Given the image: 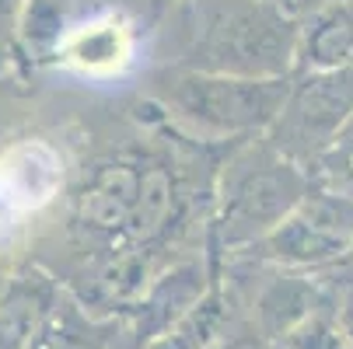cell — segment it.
<instances>
[{
  "label": "cell",
  "mask_w": 353,
  "mask_h": 349,
  "mask_svg": "<svg viewBox=\"0 0 353 349\" xmlns=\"http://www.w3.org/2000/svg\"><path fill=\"white\" fill-rule=\"evenodd\" d=\"M175 56L161 67L283 81L294 77L301 18L273 0H179ZM161 14V18H165Z\"/></svg>",
  "instance_id": "cell-1"
},
{
  "label": "cell",
  "mask_w": 353,
  "mask_h": 349,
  "mask_svg": "<svg viewBox=\"0 0 353 349\" xmlns=\"http://www.w3.org/2000/svg\"><path fill=\"white\" fill-rule=\"evenodd\" d=\"M312 192L308 168L283 158L266 136L228 147L214 178L207 244L214 255H238L273 234Z\"/></svg>",
  "instance_id": "cell-2"
},
{
  "label": "cell",
  "mask_w": 353,
  "mask_h": 349,
  "mask_svg": "<svg viewBox=\"0 0 353 349\" xmlns=\"http://www.w3.org/2000/svg\"><path fill=\"white\" fill-rule=\"evenodd\" d=\"M287 87L290 77L252 81L199 74L185 67H154L143 98L189 140H199L207 147H234L241 140L270 133L283 109Z\"/></svg>",
  "instance_id": "cell-3"
},
{
  "label": "cell",
  "mask_w": 353,
  "mask_h": 349,
  "mask_svg": "<svg viewBox=\"0 0 353 349\" xmlns=\"http://www.w3.org/2000/svg\"><path fill=\"white\" fill-rule=\"evenodd\" d=\"M353 255V203L343 195L312 189L273 234L231 259L259 262L294 273H325Z\"/></svg>",
  "instance_id": "cell-4"
},
{
  "label": "cell",
  "mask_w": 353,
  "mask_h": 349,
  "mask_svg": "<svg viewBox=\"0 0 353 349\" xmlns=\"http://www.w3.org/2000/svg\"><path fill=\"white\" fill-rule=\"evenodd\" d=\"M353 119V70L294 74L283 109L266 140L283 158L308 168L343 136Z\"/></svg>",
  "instance_id": "cell-5"
},
{
  "label": "cell",
  "mask_w": 353,
  "mask_h": 349,
  "mask_svg": "<svg viewBox=\"0 0 353 349\" xmlns=\"http://www.w3.org/2000/svg\"><path fill=\"white\" fill-rule=\"evenodd\" d=\"M217 276H221V255H214L210 248L168 262L147 283L143 297L126 318V328L137 339V346H147L150 339H158L172 325H179L214 290Z\"/></svg>",
  "instance_id": "cell-6"
},
{
  "label": "cell",
  "mask_w": 353,
  "mask_h": 349,
  "mask_svg": "<svg viewBox=\"0 0 353 349\" xmlns=\"http://www.w3.org/2000/svg\"><path fill=\"white\" fill-rule=\"evenodd\" d=\"M67 286L35 259H21L0 297V349H25L42 321L57 311Z\"/></svg>",
  "instance_id": "cell-7"
},
{
  "label": "cell",
  "mask_w": 353,
  "mask_h": 349,
  "mask_svg": "<svg viewBox=\"0 0 353 349\" xmlns=\"http://www.w3.org/2000/svg\"><path fill=\"white\" fill-rule=\"evenodd\" d=\"M133 53H137L133 25L123 18V11H112L98 21L70 25L60 63L74 67L84 77H109V74H119L133 60Z\"/></svg>",
  "instance_id": "cell-8"
},
{
  "label": "cell",
  "mask_w": 353,
  "mask_h": 349,
  "mask_svg": "<svg viewBox=\"0 0 353 349\" xmlns=\"http://www.w3.org/2000/svg\"><path fill=\"white\" fill-rule=\"evenodd\" d=\"M123 342H126L123 318H102L88 311L67 290L57 311L42 321V328L28 339L25 349H123Z\"/></svg>",
  "instance_id": "cell-9"
},
{
  "label": "cell",
  "mask_w": 353,
  "mask_h": 349,
  "mask_svg": "<svg viewBox=\"0 0 353 349\" xmlns=\"http://www.w3.org/2000/svg\"><path fill=\"white\" fill-rule=\"evenodd\" d=\"M353 70V4H336L301 18L294 74Z\"/></svg>",
  "instance_id": "cell-10"
},
{
  "label": "cell",
  "mask_w": 353,
  "mask_h": 349,
  "mask_svg": "<svg viewBox=\"0 0 353 349\" xmlns=\"http://www.w3.org/2000/svg\"><path fill=\"white\" fill-rule=\"evenodd\" d=\"M70 4L74 0H25V14H21V67H53L60 63L63 42L70 35Z\"/></svg>",
  "instance_id": "cell-11"
},
{
  "label": "cell",
  "mask_w": 353,
  "mask_h": 349,
  "mask_svg": "<svg viewBox=\"0 0 353 349\" xmlns=\"http://www.w3.org/2000/svg\"><path fill=\"white\" fill-rule=\"evenodd\" d=\"M231 311H234V301H231L228 286H224L221 276H217L214 290H210L179 325H172L165 335L150 339V342L140 346V349H214V342L221 339V332H224Z\"/></svg>",
  "instance_id": "cell-12"
},
{
  "label": "cell",
  "mask_w": 353,
  "mask_h": 349,
  "mask_svg": "<svg viewBox=\"0 0 353 349\" xmlns=\"http://www.w3.org/2000/svg\"><path fill=\"white\" fill-rule=\"evenodd\" d=\"M312 189L343 195L353 203V136H339L325 154H319L308 165Z\"/></svg>",
  "instance_id": "cell-13"
},
{
  "label": "cell",
  "mask_w": 353,
  "mask_h": 349,
  "mask_svg": "<svg viewBox=\"0 0 353 349\" xmlns=\"http://www.w3.org/2000/svg\"><path fill=\"white\" fill-rule=\"evenodd\" d=\"M276 349H346L339 321H336L332 297H329V304H322L312 318H305L290 335H283L276 342Z\"/></svg>",
  "instance_id": "cell-14"
},
{
  "label": "cell",
  "mask_w": 353,
  "mask_h": 349,
  "mask_svg": "<svg viewBox=\"0 0 353 349\" xmlns=\"http://www.w3.org/2000/svg\"><path fill=\"white\" fill-rule=\"evenodd\" d=\"M21 14H25V0H0V77L21 67Z\"/></svg>",
  "instance_id": "cell-15"
},
{
  "label": "cell",
  "mask_w": 353,
  "mask_h": 349,
  "mask_svg": "<svg viewBox=\"0 0 353 349\" xmlns=\"http://www.w3.org/2000/svg\"><path fill=\"white\" fill-rule=\"evenodd\" d=\"M329 290H332V308H336V321L343 332V346L353 349V283H339Z\"/></svg>",
  "instance_id": "cell-16"
},
{
  "label": "cell",
  "mask_w": 353,
  "mask_h": 349,
  "mask_svg": "<svg viewBox=\"0 0 353 349\" xmlns=\"http://www.w3.org/2000/svg\"><path fill=\"white\" fill-rule=\"evenodd\" d=\"M287 4L297 18H308L315 11H325V8H336V4H353V0H287Z\"/></svg>",
  "instance_id": "cell-17"
},
{
  "label": "cell",
  "mask_w": 353,
  "mask_h": 349,
  "mask_svg": "<svg viewBox=\"0 0 353 349\" xmlns=\"http://www.w3.org/2000/svg\"><path fill=\"white\" fill-rule=\"evenodd\" d=\"M21 259H25V255L0 252V297H4V286H8V279H11V273H14V266H18Z\"/></svg>",
  "instance_id": "cell-18"
},
{
  "label": "cell",
  "mask_w": 353,
  "mask_h": 349,
  "mask_svg": "<svg viewBox=\"0 0 353 349\" xmlns=\"http://www.w3.org/2000/svg\"><path fill=\"white\" fill-rule=\"evenodd\" d=\"M140 4H143V14H147V21H158L165 11H172V8L179 4V0H140Z\"/></svg>",
  "instance_id": "cell-19"
},
{
  "label": "cell",
  "mask_w": 353,
  "mask_h": 349,
  "mask_svg": "<svg viewBox=\"0 0 353 349\" xmlns=\"http://www.w3.org/2000/svg\"><path fill=\"white\" fill-rule=\"evenodd\" d=\"M88 4H112L116 11H126V8H140V11H143L140 0H88Z\"/></svg>",
  "instance_id": "cell-20"
},
{
  "label": "cell",
  "mask_w": 353,
  "mask_h": 349,
  "mask_svg": "<svg viewBox=\"0 0 353 349\" xmlns=\"http://www.w3.org/2000/svg\"><path fill=\"white\" fill-rule=\"evenodd\" d=\"M123 349H140V346H137V339L130 335V328H126V342H123Z\"/></svg>",
  "instance_id": "cell-21"
},
{
  "label": "cell",
  "mask_w": 353,
  "mask_h": 349,
  "mask_svg": "<svg viewBox=\"0 0 353 349\" xmlns=\"http://www.w3.org/2000/svg\"><path fill=\"white\" fill-rule=\"evenodd\" d=\"M273 4H283V8H290V4H287V0H273Z\"/></svg>",
  "instance_id": "cell-22"
}]
</instances>
